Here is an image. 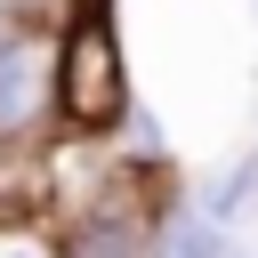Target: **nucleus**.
Returning a JSON list of instances; mask_svg holds the SVG:
<instances>
[{"label": "nucleus", "instance_id": "f257e3e1", "mask_svg": "<svg viewBox=\"0 0 258 258\" xmlns=\"http://www.w3.org/2000/svg\"><path fill=\"white\" fill-rule=\"evenodd\" d=\"M56 97H64V137H121V121L137 113L113 0H89L81 16L56 24Z\"/></svg>", "mask_w": 258, "mask_h": 258}, {"label": "nucleus", "instance_id": "f03ea898", "mask_svg": "<svg viewBox=\"0 0 258 258\" xmlns=\"http://www.w3.org/2000/svg\"><path fill=\"white\" fill-rule=\"evenodd\" d=\"M64 137V97H56V32L16 24L0 40V145L48 153Z\"/></svg>", "mask_w": 258, "mask_h": 258}, {"label": "nucleus", "instance_id": "7ed1b4c3", "mask_svg": "<svg viewBox=\"0 0 258 258\" xmlns=\"http://www.w3.org/2000/svg\"><path fill=\"white\" fill-rule=\"evenodd\" d=\"M64 258H153V210H73L48 218Z\"/></svg>", "mask_w": 258, "mask_h": 258}, {"label": "nucleus", "instance_id": "20e7f679", "mask_svg": "<svg viewBox=\"0 0 258 258\" xmlns=\"http://www.w3.org/2000/svg\"><path fill=\"white\" fill-rule=\"evenodd\" d=\"M153 258H250V250H242V226H218L194 194H177L153 218Z\"/></svg>", "mask_w": 258, "mask_h": 258}, {"label": "nucleus", "instance_id": "39448f33", "mask_svg": "<svg viewBox=\"0 0 258 258\" xmlns=\"http://www.w3.org/2000/svg\"><path fill=\"white\" fill-rule=\"evenodd\" d=\"M194 202H202L218 226H242V218H258V137H250V145H242V153H234V161H226V169H218V177H210Z\"/></svg>", "mask_w": 258, "mask_h": 258}, {"label": "nucleus", "instance_id": "423d86ee", "mask_svg": "<svg viewBox=\"0 0 258 258\" xmlns=\"http://www.w3.org/2000/svg\"><path fill=\"white\" fill-rule=\"evenodd\" d=\"M16 8H24L32 24H48V32H56V24H64V16H81L89 0H16Z\"/></svg>", "mask_w": 258, "mask_h": 258}, {"label": "nucleus", "instance_id": "0eeeda50", "mask_svg": "<svg viewBox=\"0 0 258 258\" xmlns=\"http://www.w3.org/2000/svg\"><path fill=\"white\" fill-rule=\"evenodd\" d=\"M16 24H32V16H24V8H16V0H0V40H8V32H16Z\"/></svg>", "mask_w": 258, "mask_h": 258}]
</instances>
